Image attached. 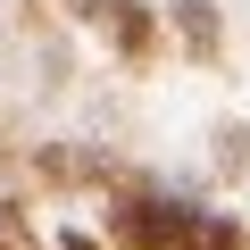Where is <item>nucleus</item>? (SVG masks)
<instances>
[{
    "mask_svg": "<svg viewBox=\"0 0 250 250\" xmlns=\"http://www.w3.org/2000/svg\"><path fill=\"white\" fill-rule=\"evenodd\" d=\"M108 242H125V250H242V225L217 208L167 200V192H134L108 208Z\"/></svg>",
    "mask_w": 250,
    "mask_h": 250,
    "instance_id": "f257e3e1",
    "label": "nucleus"
},
{
    "mask_svg": "<svg viewBox=\"0 0 250 250\" xmlns=\"http://www.w3.org/2000/svg\"><path fill=\"white\" fill-rule=\"evenodd\" d=\"M75 17H92L117 50H150V34H159V17L142 9V0H67Z\"/></svg>",
    "mask_w": 250,
    "mask_h": 250,
    "instance_id": "f03ea898",
    "label": "nucleus"
},
{
    "mask_svg": "<svg viewBox=\"0 0 250 250\" xmlns=\"http://www.w3.org/2000/svg\"><path fill=\"white\" fill-rule=\"evenodd\" d=\"M175 17H184V34H192V42H217V9H200V0H175Z\"/></svg>",
    "mask_w": 250,
    "mask_h": 250,
    "instance_id": "7ed1b4c3",
    "label": "nucleus"
},
{
    "mask_svg": "<svg viewBox=\"0 0 250 250\" xmlns=\"http://www.w3.org/2000/svg\"><path fill=\"white\" fill-rule=\"evenodd\" d=\"M0 250H25V233H17V217L0 208Z\"/></svg>",
    "mask_w": 250,
    "mask_h": 250,
    "instance_id": "20e7f679",
    "label": "nucleus"
}]
</instances>
